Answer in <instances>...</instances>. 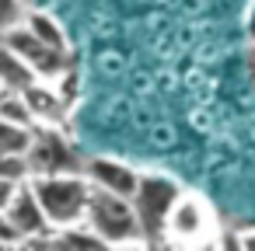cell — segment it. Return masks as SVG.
I'll return each mask as SVG.
<instances>
[{
	"label": "cell",
	"instance_id": "4fadbf2b",
	"mask_svg": "<svg viewBox=\"0 0 255 251\" xmlns=\"http://www.w3.org/2000/svg\"><path fill=\"white\" fill-rule=\"evenodd\" d=\"M32 143V126H14L0 119V157L7 154H25Z\"/></svg>",
	"mask_w": 255,
	"mask_h": 251
},
{
	"label": "cell",
	"instance_id": "5b68a950",
	"mask_svg": "<svg viewBox=\"0 0 255 251\" xmlns=\"http://www.w3.org/2000/svg\"><path fill=\"white\" fill-rule=\"evenodd\" d=\"M0 39H4V42L32 67V74H35L39 81H56V77H63V74L70 70V49H56V46L39 42L25 25L7 28Z\"/></svg>",
	"mask_w": 255,
	"mask_h": 251
},
{
	"label": "cell",
	"instance_id": "277c9868",
	"mask_svg": "<svg viewBox=\"0 0 255 251\" xmlns=\"http://www.w3.org/2000/svg\"><path fill=\"white\" fill-rule=\"evenodd\" d=\"M178 195H182V185L171 174H164V171H140L129 202H133V213H136V223H140L147 244H161L164 216H168V209L175 206Z\"/></svg>",
	"mask_w": 255,
	"mask_h": 251
},
{
	"label": "cell",
	"instance_id": "9a60e30c",
	"mask_svg": "<svg viewBox=\"0 0 255 251\" xmlns=\"http://www.w3.org/2000/svg\"><path fill=\"white\" fill-rule=\"evenodd\" d=\"M25 11H28L25 0H0V35L7 28H14V25H21Z\"/></svg>",
	"mask_w": 255,
	"mask_h": 251
},
{
	"label": "cell",
	"instance_id": "7c38bea8",
	"mask_svg": "<svg viewBox=\"0 0 255 251\" xmlns=\"http://www.w3.org/2000/svg\"><path fill=\"white\" fill-rule=\"evenodd\" d=\"M0 119L14 122V126H35L25 94L21 91H11V87H0Z\"/></svg>",
	"mask_w": 255,
	"mask_h": 251
},
{
	"label": "cell",
	"instance_id": "e0dca14e",
	"mask_svg": "<svg viewBox=\"0 0 255 251\" xmlns=\"http://www.w3.org/2000/svg\"><path fill=\"white\" fill-rule=\"evenodd\" d=\"M245 35H248V42H255V0L248 4V11H245Z\"/></svg>",
	"mask_w": 255,
	"mask_h": 251
},
{
	"label": "cell",
	"instance_id": "9c48e42d",
	"mask_svg": "<svg viewBox=\"0 0 255 251\" xmlns=\"http://www.w3.org/2000/svg\"><path fill=\"white\" fill-rule=\"evenodd\" d=\"M21 94H25V101H28V112H32L35 126H63L70 101L56 91L53 81H35V84H28Z\"/></svg>",
	"mask_w": 255,
	"mask_h": 251
},
{
	"label": "cell",
	"instance_id": "3957f363",
	"mask_svg": "<svg viewBox=\"0 0 255 251\" xmlns=\"http://www.w3.org/2000/svg\"><path fill=\"white\" fill-rule=\"evenodd\" d=\"M217 213L213 206L196 195V192H185L175 199V206L168 209L164 216V227H161V244H182V248H196V244H213L217 241Z\"/></svg>",
	"mask_w": 255,
	"mask_h": 251
},
{
	"label": "cell",
	"instance_id": "8fae6325",
	"mask_svg": "<svg viewBox=\"0 0 255 251\" xmlns=\"http://www.w3.org/2000/svg\"><path fill=\"white\" fill-rule=\"evenodd\" d=\"M21 25L39 39V42H46V46H56V49H67V28L49 14V11H35L32 4H28V11H25V18H21Z\"/></svg>",
	"mask_w": 255,
	"mask_h": 251
},
{
	"label": "cell",
	"instance_id": "2e32d148",
	"mask_svg": "<svg viewBox=\"0 0 255 251\" xmlns=\"http://www.w3.org/2000/svg\"><path fill=\"white\" fill-rule=\"evenodd\" d=\"M18 192V181H7V178H0V213L7 209V202H11V195Z\"/></svg>",
	"mask_w": 255,
	"mask_h": 251
},
{
	"label": "cell",
	"instance_id": "d6986e66",
	"mask_svg": "<svg viewBox=\"0 0 255 251\" xmlns=\"http://www.w3.org/2000/svg\"><path fill=\"white\" fill-rule=\"evenodd\" d=\"M252 67H255V42H252Z\"/></svg>",
	"mask_w": 255,
	"mask_h": 251
},
{
	"label": "cell",
	"instance_id": "7a4b0ae2",
	"mask_svg": "<svg viewBox=\"0 0 255 251\" xmlns=\"http://www.w3.org/2000/svg\"><path fill=\"white\" fill-rule=\"evenodd\" d=\"M81 223L88 230H95L105 248H136V244H147L143 241V230L136 223L133 202L126 195H112V192L91 188Z\"/></svg>",
	"mask_w": 255,
	"mask_h": 251
},
{
	"label": "cell",
	"instance_id": "52a82bcc",
	"mask_svg": "<svg viewBox=\"0 0 255 251\" xmlns=\"http://www.w3.org/2000/svg\"><path fill=\"white\" fill-rule=\"evenodd\" d=\"M4 220H7V227L18 234L21 244H35L39 237H46V234L53 230L28 181H21L18 192L11 195V202H7V209H4Z\"/></svg>",
	"mask_w": 255,
	"mask_h": 251
},
{
	"label": "cell",
	"instance_id": "ffe728a7",
	"mask_svg": "<svg viewBox=\"0 0 255 251\" xmlns=\"http://www.w3.org/2000/svg\"><path fill=\"white\" fill-rule=\"evenodd\" d=\"M25 4H35V0H25Z\"/></svg>",
	"mask_w": 255,
	"mask_h": 251
},
{
	"label": "cell",
	"instance_id": "5bb4252c",
	"mask_svg": "<svg viewBox=\"0 0 255 251\" xmlns=\"http://www.w3.org/2000/svg\"><path fill=\"white\" fill-rule=\"evenodd\" d=\"M0 178H7V181H28L32 171H28V161L25 154H7V157H0Z\"/></svg>",
	"mask_w": 255,
	"mask_h": 251
},
{
	"label": "cell",
	"instance_id": "ac0fdd59",
	"mask_svg": "<svg viewBox=\"0 0 255 251\" xmlns=\"http://www.w3.org/2000/svg\"><path fill=\"white\" fill-rule=\"evenodd\" d=\"M238 244H241L245 251H255V227H245V230L238 234Z\"/></svg>",
	"mask_w": 255,
	"mask_h": 251
},
{
	"label": "cell",
	"instance_id": "8992f818",
	"mask_svg": "<svg viewBox=\"0 0 255 251\" xmlns=\"http://www.w3.org/2000/svg\"><path fill=\"white\" fill-rule=\"evenodd\" d=\"M28 171L32 174H49V171H81L74 150L60 136V126H32V143L25 150Z\"/></svg>",
	"mask_w": 255,
	"mask_h": 251
},
{
	"label": "cell",
	"instance_id": "ba28073f",
	"mask_svg": "<svg viewBox=\"0 0 255 251\" xmlns=\"http://www.w3.org/2000/svg\"><path fill=\"white\" fill-rule=\"evenodd\" d=\"M81 171L91 181V188H102V192H112V195H126V199L133 195L136 178H140V167H133L126 157H116V154H98Z\"/></svg>",
	"mask_w": 255,
	"mask_h": 251
},
{
	"label": "cell",
	"instance_id": "30bf717a",
	"mask_svg": "<svg viewBox=\"0 0 255 251\" xmlns=\"http://www.w3.org/2000/svg\"><path fill=\"white\" fill-rule=\"evenodd\" d=\"M39 77L32 74V67L0 39V87H11V91H25L28 84H35Z\"/></svg>",
	"mask_w": 255,
	"mask_h": 251
},
{
	"label": "cell",
	"instance_id": "6da1fadb",
	"mask_svg": "<svg viewBox=\"0 0 255 251\" xmlns=\"http://www.w3.org/2000/svg\"><path fill=\"white\" fill-rule=\"evenodd\" d=\"M49 227H67L84 220V206L91 195V181L84 171H49V174H32L28 178Z\"/></svg>",
	"mask_w": 255,
	"mask_h": 251
}]
</instances>
